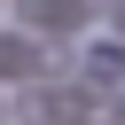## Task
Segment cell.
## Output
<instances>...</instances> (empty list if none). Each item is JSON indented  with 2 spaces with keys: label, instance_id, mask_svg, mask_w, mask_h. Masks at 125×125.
<instances>
[{
  "label": "cell",
  "instance_id": "obj_2",
  "mask_svg": "<svg viewBox=\"0 0 125 125\" xmlns=\"http://www.w3.org/2000/svg\"><path fill=\"white\" fill-rule=\"evenodd\" d=\"M86 86H102V94L125 86V47H94V55H86Z\"/></svg>",
  "mask_w": 125,
  "mask_h": 125
},
{
  "label": "cell",
  "instance_id": "obj_3",
  "mask_svg": "<svg viewBox=\"0 0 125 125\" xmlns=\"http://www.w3.org/2000/svg\"><path fill=\"white\" fill-rule=\"evenodd\" d=\"M117 31H125V0H117Z\"/></svg>",
  "mask_w": 125,
  "mask_h": 125
},
{
  "label": "cell",
  "instance_id": "obj_1",
  "mask_svg": "<svg viewBox=\"0 0 125 125\" xmlns=\"http://www.w3.org/2000/svg\"><path fill=\"white\" fill-rule=\"evenodd\" d=\"M23 78H39V47L23 31H0V86H23Z\"/></svg>",
  "mask_w": 125,
  "mask_h": 125
}]
</instances>
